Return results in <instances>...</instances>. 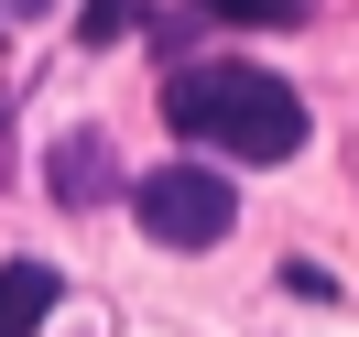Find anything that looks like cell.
Instances as JSON below:
<instances>
[{
	"instance_id": "cell-1",
	"label": "cell",
	"mask_w": 359,
	"mask_h": 337,
	"mask_svg": "<svg viewBox=\"0 0 359 337\" xmlns=\"http://www.w3.org/2000/svg\"><path fill=\"white\" fill-rule=\"evenodd\" d=\"M163 120H175L196 153H218V163H294L305 153V98L272 66H240V55L175 66L163 76Z\"/></svg>"
},
{
	"instance_id": "cell-2",
	"label": "cell",
	"mask_w": 359,
	"mask_h": 337,
	"mask_svg": "<svg viewBox=\"0 0 359 337\" xmlns=\"http://www.w3.org/2000/svg\"><path fill=\"white\" fill-rule=\"evenodd\" d=\"M131 218L153 228V250H218L229 228H240V185H229L218 163H153V174L131 185Z\"/></svg>"
},
{
	"instance_id": "cell-3",
	"label": "cell",
	"mask_w": 359,
	"mask_h": 337,
	"mask_svg": "<svg viewBox=\"0 0 359 337\" xmlns=\"http://www.w3.org/2000/svg\"><path fill=\"white\" fill-rule=\"evenodd\" d=\"M44 185H55V207H109V196H120L109 142H98V131H66V142H55V163H44Z\"/></svg>"
},
{
	"instance_id": "cell-4",
	"label": "cell",
	"mask_w": 359,
	"mask_h": 337,
	"mask_svg": "<svg viewBox=\"0 0 359 337\" xmlns=\"http://www.w3.org/2000/svg\"><path fill=\"white\" fill-rule=\"evenodd\" d=\"M55 305H66L55 261H0V337H33V326H44Z\"/></svg>"
},
{
	"instance_id": "cell-5",
	"label": "cell",
	"mask_w": 359,
	"mask_h": 337,
	"mask_svg": "<svg viewBox=\"0 0 359 337\" xmlns=\"http://www.w3.org/2000/svg\"><path fill=\"white\" fill-rule=\"evenodd\" d=\"M207 22H305L316 0H196Z\"/></svg>"
},
{
	"instance_id": "cell-6",
	"label": "cell",
	"mask_w": 359,
	"mask_h": 337,
	"mask_svg": "<svg viewBox=\"0 0 359 337\" xmlns=\"http://www.w3.org/2000/svg\"><path fill=\"white\" fill-rule=\"evenodd\" d=\"M76 33H88V44H120V33H142V0H88Z\"/></svg>"
}]
</instances>
